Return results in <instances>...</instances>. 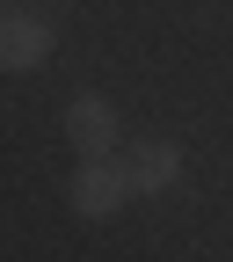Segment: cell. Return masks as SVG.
Wrapping results in <instances>:
<instances>
[{
    "mask_svg": "<svg viewBox=\"0 0 233 262\" xmlns=\"http://www.w3.org/2000/svg\"><path fill=\"white\" fill-rule=\"evenodd\" d=\"M66 196H73V211H80V219H117L139 189H131V168L110 153V160H80L73 182H66Z\"/></svg>",
    "mask_w": 233,
    "mask_h": 262,
    "instance_id": "1",
    "label": "cell"
},
{
    "mask_svg": "<svg viewBox=\"0 0 233 262\" xmlns=\"http://www.w3.org/2000/svg\"><path fill=\"white\" fill-rule=\"evenodd\" d=\"M66 139H73V153H80V160H110V153L124 146L117 102H110V95H95V88H80L73 102H66Z\"/></svg>",
    "mask_w": 233,
    "mask_h": 262,
    "instance_id": "2",
    "label": "cell"
},
{
    "mask_svg": "<svg viewBox=\"0 0 233 262\" xmlns=\"http://www.w3.org/2000/svg\"><path fill=\"white\" fill-rule=\"evenodd\" d=\"M51 22L44 15H0V73H37L51 58Z\"/></svg>",
    "mask_w": 233,
    "mask_h": 262,
    "instance_id": "3",
    "label": "cell"
},
{
    "mask_svg": "<svg viewBox=\"0 0 233 262\" xmlns=\"http://www.w3.org/2000/svg\"><path fill=\"white\" fill-rule=\"evenodd\" d=\"M124 168H131V189H139V196H160V189H175V175H182V146L175 139H139Z\"/></svg>",
    "mask_w": 233,
    "mask_h": 262,
    "instance_id": "4",
    "label": "cell"
}]
</instances>
